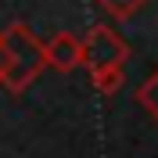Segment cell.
<instances>
[{
  "mask_svg": "<svg viewBox=\"0 0 158 158\" xmlns=\"http://www.w3.org/2000/svg\"><path fill=\"white\" fill-rule=\"evenodd\" d=\"M43 65H54L61 72H72L83 65V40H76L72 32H58L54 40L43 43Z\"/></svg>",
  "mask_w": 158,
  "mask_h": 158,
  "instance_id": "cell-3",
  "label": "cell"
},
{
  "mask_svg": "<svg viewBox=\"0 0 158 158\" xmlns=\"http://www.w3.org/2000/svg\"><path fill=\"white\" fill-rule=\"evenodd\" d=\"M140 4H144V0H101V7L108 11V15H115V18H129Z\"/></svg>",
  "mask_w": 158,
  "mask_h": 158,
  "instance_id": "cell-5",
  "label": "cell"
},
{
  "mask_svg": "<svg viewBox=\"0 0 158 158\" xmlns=\"http://www.w3.org/2000/svg\"><path fill=\"white\" fill-rule=\"evenodd\" d=\"M94 83H97L101 94H115L122 86V69H104V72H94Z\"/></svg>",
  "mask_w": 158,
  "mask_h": 158,
  "instance_id": "cell-4",
  "label": "cell"
},
{
  "mask_svg": "<svg viewBox=\"0 0 158 158\" xmlns=\"http://www.w3.org/2000/svg\"><path fill=\"white\" fill-rule=\"evenodd\" d=\"M140 101H144V104H148V108L158 115V76L151 79V83H148L144 90H140Z\"/></svg>",
  "mask_w": 158,
  "mask_h": 158,
  "instance_id": "cell-6",
  "label": "cell"
},
{
  "mask_svg": "<svg viewBox=\"0 0 158 158\" xmlns=\"http://www.w3.org/2000/svg\"><path fill=\"white\" fill-rule=\"evenodd\" d=\"M4 36L11 43V65H7V76H4V86L11 94H22L43 72V43H36V36L22 22H15Z\"/></svg>",
  "mask_w": 158,
  "mask_h": 158,
  "instance_id": "cell-1",
  "label": "cell"
},
{
  "mask_svg": "<svg viewBox=\"0 0 158 158\" xmlns=\"http://www.w3.org/2000/svg\"><path fill=\"white\" fill-rule=\"evenodd\" d=\"M7 65H11V43H7L4 32H0V83H4V76H7Z\"/></svg>",
  "mask_w": 158,
  "mask_h": 158,
  "instance_id": "cell-7",
  "label": "cell"
},
{
  "mask_svg": "<svg viewBox=\"0 0 158 158\" xmlns=\"http://www.w3.org/2000/svg\"><path fill=\"white\" fill-rule=\"evenodd\" d=\"M126 58V43L108 29V25H94L90 36L83 40V65L90 72H104V69H118Z\"/></svg>",
  "mask_w": 158,
  "mask_h": 158,
  "instance_id": "cell-2",
  "label": "cell"
}]
</instances>
